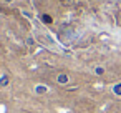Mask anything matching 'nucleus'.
<instances>
[{
    "instance_id": "f257e3e1",
    "label": "nucleus",
    "mask_w": 121,
    "mask_h": 113,
    "mask_svg": "<svg viewBox=\"0 0 121 113\" xmlns=\"http://www.w3.org/2000/svg\"><path fill=\"white\" fill-rule=\"evenodd\" d=\"M43 22H47V23H50V22H52V18H50L48 15H43Z\"/></svg>"
},
{
    "instance_id": "f03ea898",
    "label": "nucleus",
    "mask_w": 121,
    "mask_h": 113,
    "mask_svg": "<svg viewBox=\"0 0 121 113\" xmlns=\"http://www.w3.org/2000/svg\"><path fill=\"white\" fill-rule=\"evenodd\" d=\"M116 93H119V95H121V85H118V86H116Z\"/></svg>"
}]
</instances>
